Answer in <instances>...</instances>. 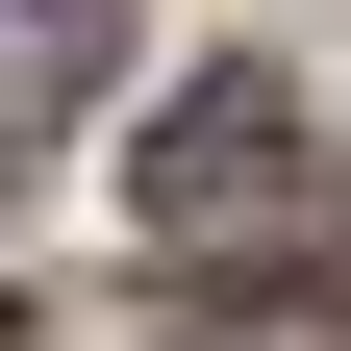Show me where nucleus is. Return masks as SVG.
Masks as SVG:
<instances>
[{"mask_svg": "<svg viewBox=\"0 0 351 351\" xmlns=\"http://www.w3.org/2000/svg\"><path fill=\"white\" fill-rule=\"evenodd\" d=\"M101 51V0H0V75H75Z\"/></svg>", "mask_w": 351, "mask_h": 351, "instance_id": "nucleus-3", "label": "nucleus"}, {"mask_svg": "<svg viewBox=\"0 0 351 351\" xmlns=\"http://www.w3.org/2000/svg\"><path fill=\"white\" fill-rule=\"evenodd\" d=\"M276 201H301V101H276L251 51H226V75H176L151 151H125V226H151V251H251Z\"/></svg>", "mask_w": 351, "mask_h": 351, "instance_id": "nucleus-1", "label": "nucleus"}, {"mask_svg": "<svg viewBox=\"0 0 351 351\" xmlns=\"http://www.w3.org/2000/svg\"><path fill=\"white\" fill-rule=\"evenodd\" d=\"M176 351H351V301H226V326H176Z\"/></svg>", "mask_w": 351, "mask_h": 351, "instance_id": "nucleus-2", "label": "nucleus"}, {"mask_svg": "<svg viewBox=\"0 0 351 351\" xmlns=\"http://www.w3.org/2000/svg\"><path fill=\"white\" fill-rule=\"evenodd\" d=\"M0 351H25V301H0Z\"/></svg>", "mask_w": 351, "mask_h": 351, "instance_id": "nucleus-4", "label": "nucleus"}]
</instances>
